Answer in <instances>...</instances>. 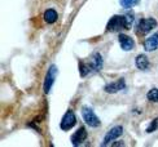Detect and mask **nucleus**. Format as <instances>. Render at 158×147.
I'll return each mask as SVG.
<instances>
[{
	"label": "nucleus",
	"mask_w": 158,
	"mask_h": 147,
	"mask_svg": "<svg viewBox=\"0 0 158 147\" xmlns=\"http://www.w3.org/2000/svg\"><path fill=\"white\" fill-rule=\"evenodd\" d=\"M87 130H85L84 126H82L71 136V143H73V146H81L87 139Z\"/></svg>",
	"instance_id": "7"
},
{
	"label": "nucleus",
	"mask_w": 158,
	"mask_h": 147,
	"mask_svg": "<svg viewBox=\"0 0 158 147\" xmlns=\"http://www.w3.org/2000/svg\"><path fill=\"white\" fill-rule=\"evenodd\" d=\"M135 65H136V67L141 70V71H147L149 69V58L145 56V54H139L136 58H135Z\"/></svg>",
	"instance_id": "12"
},
{
	"label": "nucleus",
	"mask_w": 158,
	"mask_h": 147,
	"mask_svg": "<svg viewBox=\"0 0 158 147\" xmlns=\"http://www.w3.org/2000/svg\"><path fill=\"white\" fill-rule=\"evenodd\" d=\"M157 21L154 18H141L136 25V32L139 35H147L153 29L157 27Z\"/></svg>",
	"instance_id": "2"
},
{
	"label": "nucleus",
	"mask_w": 158,
	"mask_h": 147,
	"mask_svg": "<svg viewBox=\"0 0 158 147\" xmlns=\"http://www.w3.org/2000/svg\"><path fill=\"white\" fill-rule=\"evenodd\" d=\"M102 57L100 53H95L94 56H92L91 61H89V65H91V69H92V72H98L101 69H102Z\"/></svg>",
	"instance_id": "11"
},
{
	"label": "nucleus",
	"mask_w": 158,
	"mask_h": 147,
	"mask_svg": "<svg viewBox=\"0 0 158 147\" xmlns=\"http://www.w3.org/2000/svg\"><path fill=\"white\" fill-rule=\"evenodd\" d=\"M148 99L150 102H158V89H150L149 92H148Z\"/></svg>",
	"instance_id": "15"
},
{
	"label": "nucleus",
	"mask_w": 158,
	"mask_h": 147,
	"mask_svg": "<svg viewBox=\"0 0 158 147\" xmlns=\"http://www.w3.org/2000/svg\"><path fill=\"white\" fill-rule=\"evenodd\" d=\"M82 116H83L84 123L87 125H89L91 128H98V126L101 125L100 119H98L96 116V113L89 107H87V106H84V107L82 109Z\"/></svg>",
	"instance_id": "3"
},
{
	"label": "nucleus",
	"mask_w": 158,
	"mask_h": 147,
	"mask_svg": "<svg viewBox=\"0 0 158 147\" xmlns=\"http://www.w3.org/2000/svg\"><path fill=\"white\" fill-rule=\"evenodd\" d=\"M58 18V14L57 12L53 10V9H47L44 12V21L47 23H55Z\"/></svg>",
	"instance_id": "13"
},
{
	"label": "nucleus",
	"mask_w": 158,
	"mask_h": 147,
	"mask_svg": "<svg viewBox=\"0 0 158 147\" xmlns=\"http://www.w3.org/2000/svg\"><path fill=\"white\" fill-rule=\"evenodd\" d=\"M75 124H77V116H75L74 111L68 110L66 113L64 115L61 123H60V128L66 132V130H70L71 128H74Z\"/></svg>",
	"instance_id": "5"
},
{
	"label": "nucleus",
	"mask_w": 158,
	"mask_h": 147,
	"mask_svg": "<svg viewBox=\"0 0 158 147\" xmlns=\"http://www.w3.org/2000/svg\"><path fill=\"white\" fill-rule=\"evenodd\" d=\"M144 48H145L147 52H153L158 49V31L144 42Z\"/></svg>",
	"instance_id": "10"
},
{
	"label": "nucleus",
	"mask_w": 158,
	"mask_h": 147,
	"mask_svg": "<svg viewBox=\"0 0 158 147\" xmlns=\"http://www.w3.org/2000/svg\"><path fill=\"white\" fill-rule=\"evenodd\" d=\"M79 72H81V76L84 77V76H87L89 72H92V69H91V65L89 62L88 63H83V62H79Z\"/></svg>",
	"instance_id": "14"
},
{
	"label": "nucleus",
	"mask_w": 158,
	"mask_h": 147,
	"mask_svg": "<svg viewBox=\"0 0 158 147\" xmlns=\"http://www.w3.org/2000/svg\"><path fill=\"white\" fill-rule=\"evenodd\" d=\"M156 129H158V117L153 120L152 124H150V126L147 129V132H148V133H152V132H154Z\"/></svg>",
	"instance_id": "17"
},
{
	"label": "nucleus",
	"mask_w": 158,
	"mask_h": 147,
	"mask_svg": "<svg viewBox=\"0 0 158 147\" xmlns=\"http://www.w3.org/2000/svg\"><path fill=\"white\" fill-rule=\"evenodd\" d=\"M119 3H121V5L123 6V8H131V6L139 4L140 0H119Z\"/></svg>",
	"instance_id": "16"
},
{
	"label": "nucleus",
	"mask_w": 158,
	"mask_h": 147,
	"mask_svg": "<svg viewBox=\"0 0 158 147\" xmlns=\"http://www.w3.org/2000/svg\"><path fill=\"white\" fill-rule=\"evenodd\" d=\"M113 146H124V143H114Z\"/></svg>",
	"instance_id": "18"
},
{
	"label": "nucleus",
	"mask_w": 158,
	"mask_h": 147,
	"mask_svg": "<svg viewBox=\"0 0 158 147\" xmlns=\"http://www.w3.org/2000/svg\"><path fill=\"white\" fill-rule=\"evenodd\" d=\"M56 77H57V67H56L55 65H52L51 67H49V70H48V72H47V75H45V77H44L43 89H44L45 94H48L49 90H51V88L53 86Z\"/></svg>",
	"instance_id": "4"
},
{
	"label": "nucleus",
	"mask_w": 158,
	"mask_h": 147,
	"mask_svg": "<svg viewBox=\"0 0 158 147\" xmlns=\"http://www.w3.org/2000/svg\"><path fill=\"white\" fill-rule=\"evenodd\" d=\"M134 22V14L128 13L126 16H113L106 25L109 32H119L122 30H128Z\"/></svg>",
	"instance_id": "1"
},
{
	"label": "nucleus",
	"mask_w": 158,
	"mask_h": 147,
	"mask_svg": "<svg viewBox=\"0 0 158 147\" xmlns=\"http://www.w3.org/2000/svg\"><path fill=\"white\" fill-rule=\"evenodd\" d=\"M123 89H126L124 79H119V80H117L115 83H110L108 85H105V92H108V93H117Z\"/></svg>",
	"instance_id": "8"
},
{
	"label": "nucleus",
	"mask_w": 158,
	"mask_h": 147,
	"mask_svg": "<svg viewBox=\"0 0 158 147\" xmlns=\"http://www.w3.org/2000/svg\"><path fill=\"white\" fill-rule=\"evenodd\" d=\"M118 40H119V44H121V48L123 50H132L134 49V46H135V42L132 39H131L130 36L127 35H124V34H121L119 36H118Z\"/></svg>",
	"instance_id": "9"
},
{
	"label": "nucleus",
	"mask_w": 158,
	"mask_h": 147,
	"mask_svg": "<svg viewBox=\"0 0 158 147\" xmlns=\"http://www.w3.org/2000/svg\"><path fill=\"white\" fill-rule=\"evenodd\" d=\"M122 133H123V128L121 125H117V126H114V128H111L106 133V136L104 137L101 146H108L110 142H113V141H115L117 138H119L122 136Z\"/></svg>",
	"instance_id": "6"
}]
</instances>
